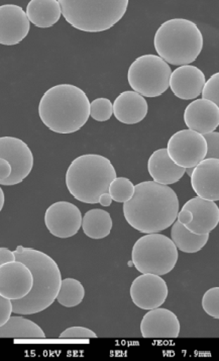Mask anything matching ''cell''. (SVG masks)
Listing matches in <instances>:
<instances>
[{"instance_id": "cell-22", "label": "cell", "mask_w": 219, "mask_h": 361, "mask_svg": "<svg viewBox=\"0 0 219 361\" xmlns=\"http://www.w3.org/2000/svg\"><path fill=\"white\" fill-rule=\"evenodd\" d=\"M25 13L32 25L39 29H49L59 22L62 9L59 0H30Z\"/></svg>"}, {"instance_id": "cell-1", "label": "cell", "mask_w": 219, "mask_h": 361, "mask_svg": "<svg viewBox=\"0 0 219 361\" xmlns=\"http://www.w3.org/2000/svg\"><path fill=\"white\" fill-rule=\"evenodd\" d=\"M179 213L177 193L168 185L144 181L134 185L132 199L123 204V215L130 227L153 234L171 227Z\"/></svg>"}, {"instance_id": "cell-33", "label": "cell", "mask_w": 219, "mask_h": 361, "mask_svg": "<svg viewBox=\"0 0 219 361\" xmlns=\"http://www.w3.org/2000/svg\"><path fill=\"white\" fill-rule=\"evenodd\" d=\"M11 314H13V302L11 300L0 295V327L8 322Z\"/></svg>"}, {"instance_id": "cell-24", "label": "cell", "mask_w": 219, "mask_h": 361, "mask_svg": "<svg viewBox=\"0 0 219 361\" xmlns=\"http://www.w3.org/2000/svg\"><path fill=\"white\" fill-rule=\"evenodd\" d=\"M82 230L91 239L106 238L113 230V219L108 212L101 209H92L82 218Z\"/></svg>"}, {"instance_id": "cell-5", "label": "cell", "mask_w": 219, "mask_h": 361, "mask_svg": "<svg viewBox=\"0 0 219 361\" xmlns=\"http://www.w3.org/2000/svg\"><path fill=\"white\" fill-rule=\"evenodd\" d=\"M204 43V35L196 23L186 18H172L163 23L154 38L158 56L168 64L178 67L194 62Z\"/></svg>"}, {"instance_id": "cell-32", "label": "cell", "mask_w": 219, "mask_h": 361, "mask_svg": "<svg viewBox=\"0 0 219 361\" xmlns=\"http://www.w3.org/2000/svg\"><path fill=\"white\" fill-rule=\"evenodd\" d=\"M205 141H206L207 159L213 158V159H219V133L214 131L204 135Z\"/></svg>"}, {"instance_id": "cell-16", "label": "cell", "mask_w": 219, "mask_h": 361, "mask_svg": "<svg viewBox=\"0 0 219 361\" xmlns=\"http://www.w3.org/2000/svg\"><path fill=\"white\" fill-rule=\"evenodd\" d=\"M191 186L198 197L211 202L219 200V159L205 158L193 169Z\"/></svg>"}, {"instance_id": "cell-36", "label": "cell", "mask_w": 219, "mask_h": 361, "mask_svg": "<svg viewBox=\"0 0 219 361\" xmlns=\"http://www.w3.org/2000/svg\"><path fill=\"white\" fill-rule=\"evenodd\" d=\"M192 214H191V212L188 211V209H182L181 211L179 212L178 215H177L178 222L184 226H186L187 225V224H189L191 221H192Z\"/></svg>"}, {"instance_id": "cell-31", "label": "cell", "mask_w": 219, "mask_h": 361, "mask_svg": "<svg viewBox=\"0 0 219 361\" xmlns=\"http://www.w3.org/2000/svg\"><path fill=\"white\" fill-rule=\"evenodd\" d=\"M61 339H91L97 338L96 333L86 327H70L60 334Z\"/></svg>"}, {"instance_id": "cell-2", "label": "cell", "mask_w": 219, "mask_h": 361, "mask_svg": "<svg viewBox=\"0 0 219 361\" xmlns=\"http://www.w3.org/2000/svg\"><path fill=\"white\" fill-rule=\"evenodd\" d=\"M18 262L25 263L32 274V288L29 295L11 300L13 313L34 315L52 306L59 293L62 274L57 262L48 254L22 245L13 251Z\"/></svg>"}, {"instance_id": "cell-9", "label": "cell", "mask_w": 219, "mask_h": 361, "mask_svg": "<svg viewBox=\"0 0 219 361\" xmlns=\"http://www.w3.org/2000/svg\"><path fill=\"white\" fill-rule=\"evenodd\" d=\"M166 149L172 161L182 169H194L206 157L207 147L204 135L189 129L175 133L168 142Z\"/></svg>"}, {"instance_id": "cell-25", "label": "cell", "mask_w": 219, "mask_h": 361, "mask_svg": "<svg viewBox=\"0 0 219 361\" xmlns=\"http://www.w3.org/2000/svg\"><path fill=\"white\" fill-rule=\"evenodd\" d=\"M171 240L177 249L182 252L193 254L199 252L204 248L208 242L209 234H194L177 221L172 226Z\"/></svg>"}, {"instance_id": "cell-26", "label": "cell", "mask_w": 219, "mask_h": 361, "mask_svg": "<svg viewBox=\"0 0 219 361\" xmlns=\"http://www.w3.org/2000/svg\"><path fill=\"white\" fill-rule=\"evenodd\" d=\"M85 297V288L80 281L75 279H62L59 293L56 300L61 306L66 307H74L80 305Z\"/></svg>"}, {"instance_id": "cell-4", "label": "cell", "mask_w": 219, "mask_h": 361, "mask_svg": "<svg viewBox=\"0 0 219 361\" xmlns=\"http://www.w3.org/2000/svg\"><path fill=\"white\" fill-rule=\"evenodd\" d=\"M116 170L108 158L85 154L71 162L66 172V186L74 199L84 204H99L100 195L108 192Z\"/></svg>"}, {"instance_id": "cell-21", "label": "cell", "mask_w": 219, "mask_h": 361, "mask_svg": "<svg viewBox=\"0 0 219 361\" xmlns=\"http://www.w3.org/2000/svg\"><path fill=\"white\" fill-rule=\"evenodd\" d=\"M149 173L155 183L163 185H174L186 173V169L175 164L166 148L155 151L148 161Z\"/></svg>"}, {"instance_id": "cell-11", "label": "cell", "mask_w": 219, "mask_h": 361, "mask_svg": "<svg viewBox=\"0 0 219 361\" xmlns=\"http://www.w3.org/2000/svg\"><path fill=\"white\" fill-rule=\"evenodd\" d=\"M45 224L53 236L61 239L71 238L81 229L82 214L72 202H57L46 209Z\"/></svg>"}, {"instance_id": "cell-19", "label": "cell", "mask_w": 219, "mask_h": 361, "mask_svg": "<svg viewBox=\"0 0 219 361\" xmlns=\"http://www.w3.org/2000/svg\"><path fill=\"white\" fill-rule=\"evenodd\" d=\"M183 209L192 214V221L185 226L196 235L211 234L219 223V209L215 202L193 197L184 204Z\"/></svg>"}, {"instance_id": "cell-23", "label": "cell", "mask_w": 219, "mask_h": 361, "mask_svg": "<svg viewBox=\"0 0 219 361\" xmlns=\"http://www.w3.org/2000/svg\"><path fill=\"white\" fill-rule=\"evenodd\" d=\"M0 338L45 339L46 334L38 324L20 316L9 317L0 327Z\"/></svg>"}, {"instance_id": "cell-20", "label": "cell", "mask_w": 219, "mask_h": 361, "mask_svg": "<svg viewBox=\"0 0 219 361\" xmlns=\"http://www.w3.org/2000/svg\"><path fill=\"white\" fill-rule=\"evenodd\" d=\"M113 115L125 125H136L148 115L149 106L146 99L134 90L121 92L113 104Z\"/></svg>"}, {"instance_id": "cell-35", "label": "cell", "mask_w": 219, "mask_h": 361, "mask_svg": "<svg viewBox=\"0 0 219 361\" xmlns=\"http://www.w3.org/2000/svg\"><path fill=\"white\" fill-rule=\"evenodd\" d=\"M15 254L13 251L9 250L6 247L0 248V265L4 264V263L15 262Z\"/></svg>"}, {"instance_id": "cell-37", "label": "cell", "mask_w": 219, "mask_h": 361, "mask_svg": "<svg viewBox=\"0 0 219 361\" xmlns=\"http://www.w3.org/2000/svg\"><path fill=\"white\" fill-rule=\"evenodd\" d=\"M113 199H111V195L108 192L102 193L99 197V204L102 207H111L113 204Z\"/></svg>"}, {"instance_id": "cell-34", "label": "cell", "mask_w": 219, "mask_h": 361, "mask_svg": "<svg viewBox=\"0 0 219 361\" xmlns=\"http://www.w3.org/2000/svg\"><path fill=\"white\" fill-rule=\"evenodd\" d=\"M11 172H13V167L9 164L8 160L0 158V183L8 179L11 176Z\"/></svg>"}, {"instance_id": "cell-8", "label": "cell", "mask_w": 219, "mask_h": 361, "mask_svg": "<svg viewBox=\"0 0 219 361\" xmlns=\"http://www.w3.org/2000/svg\"><path fill=\"white\" fill-rule=\"evenodd\" d=\"M171 67L159 56L146 54L130 64L127 80L134 92L144 97H158L169 88Z\"/></svg>"}, {"instance_id": "cell-27", "label": "cell", "mask_w": 219, "mask_h": 361, "mask_svg": "<svg viewBox=\"0 0 219 361\" xmlns=\"http://www.w3.org/2000/svg\"><path fill=\"white\" fill-rule=\"evenodd\" d=\"M108 193L114 202L125 204L134 195V185L127 177H115L109 185Z\"/></svg>"}, {"instance_id": "cell-17", "label": "cell", "mask_w": 219, "mask_h": 361, "mask_svg": "<svg viewBox=\"0 0 219 361\" xmlns=\"http://www.w3.org/2000/svg\"><path fill=\"white\" fill-rule=\"evenodd\" d=\"M184 122L201 135L214 132L219 126V106L206 99L193 100L184 111Z\"/></svg>"}, {"instance_id": "cell-7", "label": "cell", "mask_w": 219, "mask_h": 361, "mask_svg": "<svg viewBox=\"0 0 219 361\" xmlns=\"http://www.w3.org/2000/svg\"><path fill=\"white\" fill-rule=\"evenodd\" d=\"M178 257L173 241L160 233L144 235L132 247V262L142 274L166 276L176 267Z\"/></svg>"}, {"instance_id": "cell-12", "label": "cell", "mask_w": 219, "mask_h": 361, "mask_svg": "<svg viewBox=\"0 0 219 361\" xmlns=\"http://www.w3.org/2000/svg\"><path fill=\"white\" fill-rule=\"evenodd\" d=\"M168 286L162 276L142 274L130 286V295L137 307L146 311L163 306L168 298Z\"/></svg>"}, {"instance_id": "cell-39", "label": "cell", "mask_w": 219, "mask_h": 361, "mask_svg": "<svg viewBox=\"0 0 219 361\" xmlns=\"http://www.w3.org/2000/svg\"><path fill=\"white\" fill-rule=\"evenodd\" d=\"M186 172H187L188 176H191V174H192L193 169H186Z\"/></svg>"}, {"instance_id": "cell-18", "label": "cell", "mask_w": 219, "mask_h": 361, "mask_svg": "<svg viewBox=\"0 0 219 361\" xmlns=\"http://www.w3.org/2000/svg\"><path fill=\"white\" fill-rule=\"evenodd\" d=\"M205 81V74L201 70L193 65H185L172 72L169 87L178 99H195L201 94Z\"/></svg>"}, {"instance_id": "cell-15", "label": "cell", "mask_w": 219, "mask_h": 361, "mask_svg": "<svg viewBox=\"0 0 219 361\" xmlns=\"http://www.w3.org/2000/svg\"><path fill=\"white\" fill-rule=\"evenodd\" d=\"M178 317L170 310L156 307L143 317L141 323L142 336L151 339H176L180 335Z\"/></svg>"}, {"instance_id": "cell-10", "label": "cell", "mask_w": 219, "mask_h": 361, "mask_svg": "<svg viewBox=\"0 0 219 361\" xmlns=\"http://www.w3.org/2000/svg\"><path fill=\"white\" fill-rule=\"evenodd\" d=\"M0 158L8 160L13 167L11 176L0 185L13 186L22 183L34 167V154L23 140L15 137H0Z\"/></svg>"}, {"instance_id": "cell-13", "label": "cell", "mask_w": 219, "mask_h": 361, "mask_svg": "<svg viewBox=\"0 0 219 361\" xmlns=\"http://www.w3.org/2000/svg\"><path fill=\"white\" fill-rule=\"evenodd\" d=\"M32 288V274L25 263L11 262L0 265V295L6 299L20 300Z\"/></svg>"}, {"instance_id": "cell-28", "label": "cell", "mask_w": 219, "mask_h": 361, "mask_svg": "<svg viewBox=\"0 0 219 361\" xmlns=\"http://www.w3.org/2000/svg\"><path fill=\"white\" fill-rule=\"evenodd\" d=\"M113 115V102L108 99L99 97L90 104V116L97 122H106Z\"/></svg>"}, {"instance_id": "cell-6", "label": "cell", "mask_w": 219, "mask_h": 361, "mask_svg": "<svg viewBox=\"0 0 219 361\" xmlns=\"http://www.w3.org/2000/svg\"><path fill=\"white\" fill-rule=\"evenodd\" d=\"M67 23L79 31L106 32L125 16L129 0H59Z\"/></svg>"}, {"instance_id": "cell-29", "label": "cell", "mask_w": 219, "mask_h": 361, "mask_svg": "<svg viewBox=\"0 0 219 361\" xmlns=\"http://www.w3.org/2000/svg\"><path fill=\"white\" fill-rule=\"evenodd\" d=\"M202 307L207 315L212 318L219 319V288L214 286L211 290H207L202 298Z\"/></svg>"}, {"instance_id": "cell-14", "label": "cell", "mask_w": 219, "mask_h": 361, "mask_svg": "<svg viewBox=\"0 0 219 361\" xmlns=\"http://www.w3.org/2000/svg\"><path fill=\"white\" fill-rule=\"evenodd\" d=\"M30 23L22 6L16 4L0 6V44L15 46L27 38Z\"/></svg>"}, {"instance_id": "cell-30", "label": "cell", "mask_w": 219, "mask_h": 361, "mask_svg": "<svg viewBox=\"0 0 219 361\" xmlns=\"http://www.w3.org/2000/svg\"><path fill=\"white\" fill-rule=\"evenodd\" d=\"M201 95L202 99L209 100L219 106V73H214L208 80L205 81Z\"/></svg>"}, {"instance_id": "cell-38", "label": "cell", "mask_w": 219, "mask_h": 361, "mask_svg": "<svg viewBox=\"0 0 219 361\" xmlns=\"http://www.w3.org/2000/svg\"><path fill=\"white\" fill-rule=\"evenodd\" d=\"M4 202H6V195H4L2 188H0V213H1L2 209H4Z\"/></svg>"}, {"instance_id": "cell-3", "label": "cell", "mask_w": 219, "mask_h": 361, "mask_svg": "<svg viewBox=\"0 0 219 361\" xmlns=\"http://www.w3.org/2000/svg\"><path fill=\"white\" fill-rule=\"evenodd\" d=\"M39 116L51 131L73 134L82 129L89 118V99L78 86L55 85L39 100Z\"/></svg>"}]
</instances>
